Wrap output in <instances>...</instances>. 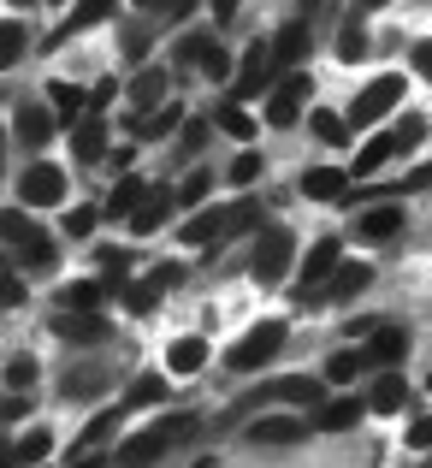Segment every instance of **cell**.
Returning <instances> with one entry per match:
<instances>
[{
  "mask_svg": "<svg viewBox=\"0 0 432 468\" xmlns=\"http://www.w3.org/2000/svg\"><path fill=\"white\" fill-rule=\"evenodd\" d=\"M279 344H285V326H279V320H261V326H249L226 350V367H231V374H255V367H267L279 356Z\"/></svg>",
  "mask_w": 432,
  "mask_h": 468,
  "instance_id": "cell-1",
  "label": "cell"
},
{
  "mask_svg": "<svg viewBox=\"0 0 432 468\" xmlns=\"http://www.w3.org/2000/svg\"><path fill=\"white\" fill-rule=\"evenodd\" d=\"M397 101H403V78H397V71H385V78H374V83H367V90L350 101V125H374V119H385Z\"/></svg>",
  "mask_w": 432,
  "mask_h": 468,
  "instance_id": "cell-2",
  "label": "cell"
},
{
  "mask_svg": "<svg viewBox=\"0 0 432 468\" xmlns=\"http://www.w3.org/2000/svg\"><path fill=\"white\" fill-rule=\"evenodd\" d=\"M367 285H374V267H367V261H338V267L326 273V285L308 291L302 303H320V297H326V303H355Z\"/></svg>",
  "mask_w": 432,
  "mask_h": 468,
  "instance_id": "cell-3",
  "label": "cell"
},
{
  "mask_svg": "<svg viewBox=\"0 0 432 468\" xmlns=\"http://www.w3.org/2000/svg\"><path fill=\"white\" fill-rule=\"evenodd\" d=\"M285 267H290V231L267 226L261 243H255V255H249V273L261 279V285H273V279H285Z\"/></svg>",
  "mask_w": 432,
  "mask_h": 468,
  "instance_id": "cell-4",
  "label": "cell"
},
{
  "mask_svg": "<svg viewBox=\"0 0 432 468\" xmlns=\"http://www.w3.org/2000/svg\"><path fill=\"white\" fill-rule=\"evenodd\" d=\"M59 196H66V172L47 166V160H36V166L18 178V202L24 207H54Z\"/></svg>",
  "mask_w": 432,
  "mask_h": 468,
  "instance_id": "cell-5",
  "label": "cell"
},
{
  "mask_svg": "<svg viewBox=\"0 0 432 468\" xmlns=\"http://www.w3.org/2000/svg\"><path fill=\"white\" fill-rule=\"evenodd\" d=\"M314 95V83H308V71H296L285 78L273 95H267V125H296V113H302V101Z\"/></svg>",
  "mask_w": 432,
  "mask_h": 468,
  "instance_id": "cell-6",
  "label": "cell"
},
{
  "mask_svg": "<svg viewBox=\"0 0 432 468\" xmlns=\"http://www.w3.org/2000/svg\"><path fill=\"white\" fill-rule=\"evenodd\" d=\"M54 332L66 344H101L107 338V320L95 314V309H66V314H54Z\"/></svg>",
  "mask_w": 432,
  "mask_h": 468,
  "instance_id": "cell-7",
  "label": "cell"
},
{
  "mask_svg": "<svg viewBox=\"0 0 432 468\" xmlns=\"http://www.w3.org/2000/svg\"><path fill=\"white\" fill-rule=\"evenodd\" d=\"M403 231V207L397 202H379V207H367L362 219H355V238L362 243H385V238H397Z\"/></svg>",
  "mask_w": 432,
  "mask_h": 468,
  "instance_id": "cell-8",
  "label": "cell"
},
{
  "mask_svg": "<svg viewBox=\"0 0 432 468\" xmlns=\"http://www.w3.org/2000/svg\"><path fill=\"white\" fill-rule=\"evenodd\" d=\"M119 291H125V279H83V285H66V309H95L101 314V303L107 297H119Z\"/></svg>",
  "mask_w": 432,
  "mask_h": 468,
  "instance_id": "cell-9",
  "label": "cell"
},
{
  "mask_svg": "<svg viewBox=\"0 0 432 468\" xmlns=\"http://www.w3.org/2000/svg\"><path fill=\"white\" fill-rule=\"evenodd\" d=\"M267 83H273V48L255 42L249 54H243V78H237V95H261Z\"/></svg>",
  "mask_w": 432,
  "mask_h": 468,
  "instance_id": "cell-10",
  "label": "cell"
},
{
  "mask_svg": "<svg viewBox=\"0 0 432 468\" xmlns=\"http://www.w3.org/2000/svg\"><path fill=\"white\" fill-rule=\"evenodd\" d=\"M343 190H350V178H343L338 166H308L302 172V196L308 202H343Z\"/></svg>",
  "mask_w": 432,
  "mask_h": 468,
  "instance_id": "cell-11",
  "label": "cell"
},
{
  "mask_svg": "<svg viewBox=\"0 0 432 468\" xmlns=\"http://www.w3.org/2000/svg\"><path fill=\"white\" fill-rule=\"evenodd\" d=\"M403 350H409L403 326H374V332H367V367H391V362H403Z\"/></svg>",
  "mask_w": 432,
  "mask_h": 468,
  "instance_id": "cell-12",
  "label": "cell"
},
{
  "mask_svg": "<svg viewBox=\"0 0 432 468\" xmlns=\"http://www.w3.org/2000/svg\"><path fill=\"white\" fill-rule=\"evenodd\" d=\"M332 267H338V238H320L314 250L302 255V297H308L314 285H326V273H332Z\"/></svg>",
  "mask_w": 432,
  "mask_h": 468,
  "instance_id": "cell-13",
  "label": "cell"
},
{
  "mask_svg": "<svg viewBox=\"0 0 432 468\" xmlns=\"http://www.w3.org/2000/svg\"><path fill=\"white\" fill-rule=\"evenodd\" d=\"M71 154H78L83 166H95V160L107 154V125H101V113H90L78 131H71Z\"/></svg>",
  "mask_w": 432,
  "mask_h": 468,
  "instance_id": "cell-14",
  "label": "cell"
},
{
  "mask_svg": "<svg viewBox=\"0 0 432 468\" xmlns=\"http://www.w3.org/2000/svg\"><path fill=\"white\" fill-rule=\"evenodd\" d=\"M362 415H367V403H362V398H338V403H320L314 427H320V433H343V427H355Z\"/></svg>",
  "mask_w": 432,
  "mask_h": 468,
  "instance_id": "cell-15",
  "label": "cell"
},
{
  "mask_svg": "<svg viewBox=\"0 0 432 468\" xmlns=\"http://www.w3.org/2000/svg\"><path fill=\"white\" fill-rule=\"evenodd\" d=\"M302 433H308V427L296 421V415H267V421H255V427H249L255 445H296Z\"/></svg>",
  "mask_w": 432,
  "mask_h": 468,
  "instance_id": "cell-16",
  "label": "cell"
},
{
  "mask_svg": "<svg viewBox=\"0 0 432 468\" xmlns=\"http://www.w3.org/2000/svg\"><path fill=\"white\" fill-rule=\"evenodd\" d=\"M54 119L59 113H47V107H18V143L24 149H42V143L54 137Z\"/></svg>",
  "mask_w": 432,
  "mask_h": 468,
  "instance_id": "cell-17",
  "label": "cell"
},
{
  "mask_svg": "<svg viewBox=\"0 0 432 468\" xmlns=\"http://www.w3.org/2000/svg\"><path fill=\"white\" fill-rule=\"evenodd\" d=\"M166 445H172V427H154V433H137V439H125V445H119V463H154Z\"/></svg>",
  "mask_w": 432,
  "mask_h": 468,
  "instance_id": "cell-18",
  "label": "cell"
},
{
  "mask_svg": "<svg viewBox=\"0 0 432 468\" xmlns=\"http://www.w3.org/2000/svg\"><path fill=\"white\" fill-rule=\"evenodd\" d=\"M273 59H279V66H302V59H308V24H285V30H279L273 36Z\"/></svg>",
  "mask_w": 432,
  "mask_h": 468,
  "instance_id": "cell-19",
  "label": "cell"
},
{
  "mask_svg": "<svg viewBox=\"0 0 432 468\" xmlns=\"http://www.w3.org/2000/svg\"><path fill=\"white\" fill-rule=\"evenodd\" d=\"M113 6H119V0H78V6L66 12V30H59V36H78V30H90V24H107Z\"/></svg>",
  "mask_w": 432,
  "mask_h": 468,
  "instance_id": "cell-20",
  "label": "cell"
},
{
  "mask_svg": "<svg viewBox=\"0 0 432 468\" xmlns=\"http://www.w3.org/2000/svg\"><path fill=\"white\" fill-rule=\"evenodd\" d=\"M142 196H148V184H142V178H119V190L107 196L101 214H107V219H125V214H137V207H142Z\"/></svg>",
  "mask_w": 432,
  "mask_h": 468,
  "instance_id": "cell-21",
  "label": "cell"
},
{
  "mask_svg": "<svg viewBox=\"0 0 432 468\" xmlns=\"http://www.w3.org/2000/svg\"><path fill=\"white\" fill-rule=\"evenodd\" d=\"M403 403H409V386H403L397 374H385V379H374V398H367V410H379V415H397Z\"/></svg>",
  "mask_w": 432,
  "mask_h": 468,
  "instance_id": "cell-22",
  "label": "cell"
},
{
  "mask_svg": "<svg viewBox=\"0 0 432 468\" xmlns=\"http://www.w3.org/2000/svg\"><path fill=\"white\" fill-rule=\"evenodd\" d=\"M172 196H178V190H148V196H142V207L131 214V226H137V231H154L160 219L172 214Z\"/></svg>",
  "mask_w": 432,
  "mask_h": 468,
  "instance_id": "cell-23",
  "label": "cell"
},
{
  "mask_svg": "<svg viewBox=\"0 0 432 468\" xmlns=\"http://www.w3.org/2000/svg\"><path fill=\"white\" fill-rule=\"evenodd\" d=\"M219 238H226V207H207L184 226V243H219Z\"/></svg>",
  "mask_w": 432,
  "mask_h": 468,
  "instance_id": "cell-24",
  "label": "cell"
},
{
  "mask_svg": "<svg viewBox=\"0 0 432 468\" xmlns=\"http://www.w3.org/2000/svg\"><path fill=\"white\" fill-rule=\"evenodd\" d=\"M131 101H137L142 113H148V107H154V101H166V71H160V66L137 71V83H131Z\"/></svg>",
  "mask_w": 432,
  "mask_h": 468,
  "instance_id": "cell-25",
  "label": "cell"
},
{
  "mask_svg": "<svg viewBox=\"0 0 432 468\" xmlns=\"http://www.w3.org/2000/svg\"><path fill=\"white\" fill-rule=\"evenodd\" d=\"M202 362H207V344H202V338H178V344L166 350V367H172V374H195Z\"/></svg>",
  "mask_w": 432,
  "mask_h": 468,
  "instance_id": "cell-26",
  "label": "cell"
},
{
  "mask_svg": "<svg viewBox=\"0 0 432 468\" xmlns=\"http://www.w3.org/2000/svg\"><path fill=\"white\" fill-rule=\"evenodd\" d=\"M397 149H403V143H397V137H374V143H367V149H362V154H355V172H362V178H374V172H379V166H385V160H391V154H397Z\"/></svg>",
  "mask_w": 432,
  "mask_h": 468,
  "instance_id": "cell-27",
  "label": "cell"
},
{
  "mask_svg": "<svg viewBox=\"0 0 432 468\" xmlns=\"http://www.w3.org/2000/svg\"><path fill=\"white\" fill-rule=\"evenodd\" d=\"M24 42H30V30H24L18 18H6V24H0V71L24 59Z\"/></svg>",
  "mask_w": 432,
  "mask_h": 468,
  "instance_id": "cell-28",
  "label": "cell"
},
{
  "mask_svg": "<svg viewBox=\"0 0 432 468\" xmlns=\"http://www.w3.org/2000/svg\"><path fill=\"white\" fill-rule=\"evenodd\" d=\"M0 238H6V243H18V250H24V243H36L42 231L30 226V214H24V207H6V214H0Z\"/></svg>",
  "mask_w": 432,
  "mask_h": 468,
  "instance_id": "cell-29",
  "label": "cell"
},
{
  "mask_svg": "<svg viewBox=\"0 0 432 468\" xmlns=\"http://www.w3.org/2000/svg\"><path fill=\"white\" fill-rule=\"evenodd\" d=\"M47 95H54V113L59 119H78L83 107H90V90H78V83H54Z\"/></svg>",
  "mask_w": 432,
  "mask_h": 468,
  "instance_id": "cell-30",
  "label": "cell"
},
{
  "mask_svg": "<svg viewBox=\"0 0 432 468\" xmlns=\"http://www.w3.org/2000/svg\"><path fill=\"white\" fill-rule=\"evenodd\" d=\"M219 125H226L231 137H243V143L255 137V113H249V107H237V101H226V107H219Z\"/></svg>",
  "mask_w": 432,
  "mask_h": 468,
  "instance_id": "cell-31",
  "label": "cell"
},
{
  "mask_svg": "<svg viewBox=\"0 0 432 468\" xmlns=\"http://www.w3.org/2000/svg\"><path fill=\"white\" fill-rule=\"evenodd\" d=\"M36 374H42V367H36V356H6V386L12 391H30Z\"/></svg>",
  "mask_w": 432,
  "mask_h": 468,
  "instance_id": "cell-32",
  "label": "cell"
},
{
  "mask_svg": "<svg viewBox=\"0 0 432 468\" xmlns=\"http://www.w3.org/2000/svg\"><path fill=\"white\" fill-rule=\"evenodd\" d=\"M338 59L343 66H355V59H367V36H362V24H343V36H338Z\"/></svg>",
  "mask_w": 432,
  "mask_h": 468,
  "instance_id": "cell-33",
  "label": "cell"
},
{
  "mask_svg": "<svg viewBox=\"0 0 432 468\" xmlns=\"http://www.w3.org/2000/svg\"><path fill=\"white\" fill-rule=\"evenodd\" d=\"M362 367H367V356H362V350H338V356L326 362V379H338V386H343V379H355Z\"/></svg>",
  "mask_w": 432,
  "mask_h": 468,
  "instance_id": "cell-34",
  "label": "cell"
},
{
  "mask_svg": "<svg viewBox=\"0 0 432 468\" xmlns=\"http://www.w3.org/2000/svg\"><path fill=\"white\" fill-rule=\"evenodd\" d=\"M267 398H285V403H320V379H285V386H273Z\"/></svg>",
  "mask_w": 432,
  "mask_h": 468,
  "instance_id": "cell-35",
  "label": "cell"
},
{
  "mask_svg": "<svg viewBox=\"0 0 432 468\" xmlns=\"http://www.w3.org/2000/svg\"><path fill=\"white\" fill-rule=\"evenodd\" d=\"M308 131H314L320 143H343V137H350V119H338V113H314V119H308Z\"/></svg>",
  "mask_w": 432,
  "mask_h": 468,
  "instance_id": "cell-36",
  "label": "cell"
},
{
  "mask_svg": "<svg viewBox=\"0 0 432 468\" xmlns=\"http://www.w3.org/2000/svg\"><path fill=\"white\" fill-rule=\"evenodd\" d=\"M160 398H166V379H154V374H142L137 379V386H131V410H142V403H160Z\"/></svg>",
  "mask_w": 432,
  "mask_h": 468,
  "instance_id": "cell-37",
  "label": "cell"
},
{
  "mask_svg": "<svg viewBox=\"0 0 432 468\" xmlns=\"http://www.w3.org/2000/svg\"><path fill=\"white\" fill-rule=\"evenodd\" d=\"M119 297H125V309H131V314H148V309L160 303V291H154V285H125Z\"/></svg>",
  "mask_w": 432,
  "mask_h": 468,
  "instance_id": "cell-38",
  "label": "cell"
},
{
  "mask_svg": "<svg viewBox=\"0 0 432 468\" xmlns=\"http://www.w3.org/2000/svg\"><path fill=\"white\" fill-rule=\"evenodd\" d=\"M95 226H101V207H71V214H66V231H71V238H90Z\"/></svg>",
  "mask_w": 432,
  "mask_h": 468,
  "instance_id": "cell-39",
  "label": "cell"
},
{
  "mask_svg": "<svg viewBox=\"0 0 432 468\" xmlns=\"http://www.w3.org/2000/svg\"><path fill=\"white\" fill-rule=\"evenodd\" d=\"M131 131H148V137H166V131H178V107H160L154 119H137Z\"/></svg>",
  "mask_w": 432,
  "mask_h": 468,
  "instance_id": "cell-40",
  "label": "cell"
},
{
  "mask_svg": "<svg viewBox=\"0 0 432 468\" xmlns=\"http://www.w3.org/2000/svg\"><path fill=\"white\" fill-rule=\"evenodd\" d=\"M42 457H47V433H30L12 445V463H42Z\"/></svg>",
  "mask_w": 432,
  "mask_h": 468,
  "instance_id": "cell-41",
  "label": "cell"
},
{
  "mask_svg": "<svg viewBox=\"0 0 432 468\" xmlns=\"http://www.w3.org/2000/svg\"><path fill=\"white\" fill-rule=\"evenodd\" d=\"M24 267H36V273H42V267H54V243H47V238H36V243H24Z\"/></svg>",
  "mask_w": 432,
  "mask_h": 468,
  "instance_id": "cell-42",
  "label": "cell"
},
{
  "mask_svg": "<svg viewBox=\"0 0 432 468\" xmlns=\"http://www.w3.org/2000/svg\"><path fill=\"white\" fill-rule=\"evenodd\" d=\"M255 178H261V154L243 149L237 160H231V184H255Z\"/></svg>",
  "mask_w": 432,
  "mask_h": 468,
  "instance_id": "cell-43",
  "label": "cell"
},
{
  "mask_svg": "<svg viewBox=\"0 0 432 468\" xmlns=\"http://www.w3.org/2000/svg\"><path fill=\"white\" fill-rule=\"evenodd\" d=\"M255 219H261V207H255V202H237V207H226V231H249Z\"/></svg>",
  "mask_w": 432,
  "mask_h": 468,
  "instance_id": "cell-44",
  "label": "cell"
},
{
  "mask_svg": "<svg viewBox=\"0 0 432 468\" xmlns=\"http://www.w3.org/2000/svg\"><path fill=\"white\" fill-rule=\"evenodd\" d=\"M207 184H214V178H207V172H190V178L178 184V202H190V207H195V202H202V196H207Z\"/></svg>",
  "mask_w": 432,
  "mask_h": 468,
  "instance_id": "cell-45",
  "label": "cell"
},
{
  "mask_svg": "<svg viewBox=\"0 0 432 468\" xmlns=\"http://www.w3.org/2000/svg\"><path fill=\"white\" fill-rule=\"evenodd\" d=\"M148 285H154V291H172V285H184V267H178V261L154 267V273H148Z\"/></svg>",
  "mask_w": 432,
  "mask_h": 468,
  "instance_id": "cell-46",
  "label": "cell"
},
{
  "mask_svg": "<svg viewBox=\"0 0 432 468\" xmlns=\"http://www.w3.org/2000/svg\"><path fill=\"white\" fill-rule=\"evenodd\" d=\"M421 137H427V119H421V113H409V119L397 125V143L409 149V143H421Z\"/></svg>",
  "mask_w": 432,
  "mask_h": 468,
  "instance_id": "cell-47",
  "label": "cell"
},
{
  "mask_svg": "<svg viewBox=\"0 0 432 468\" xmlns=\"http://www.w3.org/2000/svg\"><path fill=\"white\" fill-rule=\"evenodd\" d=\"M18 303H24V285L12 273H0V309H18Z\"/></svg>",
  "mask_w": 432,
  "mask_h": 468,
  "instance_id": "cell-48",
  "label": "cell"
},
{
  "mask_svg": "<svg viewBox=\"0 0 432 468\" xmlns=\"http://www.w3.org/2000/svg\"><path fill=\"white\" fill-rule=\"evenodd\" d=\"M409 445L415 451H432V415H421V421L409 427Z\"/></svg>",
  "mask_w": 432,
  "mask_h": 468,
  "instance_id": "cell-49",
  "label": "cell"
},
{
  "mask_svg": "<svg viewBox=\"0 0 432 468\" xmlns=\"http://www.w3.org/2000/svg\"><path fill=\"white\" fill-rule=\"evenodd\" d=\"M101 267H107V273H113V279H125L131 255H125V250H101Z\"/></svg>",
  "mask_w": 432,
  "mask_h": 468,
  "instance_id": "cell-50",
  "label": "cell"
},
{
  "mask_svg": "<svg viewBox=\"0 0 432 468\" xmlns=\"http://www.w3.org/2000/svg\"><path fill=\"white\" fill-rule=\"evenodd\" d=\"M403 190H432V160H427V166H415L409 178H403Z\"/></svg>",
  "mask_w": 432,
  "mask_h": 468,
  "instance_id": "cell-51",
  "label": "cell"
},
{
  "mask_svg": "<svg viewBox=\"0 0 432 468\" xmlns=\"http://www.w3.org/2000/svg\"><path fill=\"white\" fill-rule=\"evenodd\" d=\"M24 415H30V403H24V398H6V403H0V421H24Z\"/></svg>",
  "mask_w": 432,
  "mask_h": 468,
  "instance_id": "cell-52",
  "label": "cell"
},
{
  "mask_svg": "<svg viewBox=\"0 0 432 468\" xmlns=\"http://www.w3.org/2000/svg\"><path fill=\"white\" fill-rule=\"evenodd\" d=\"M113 95H119V90H113V83H107V78H101V90H90V113H101V107H107V101H113Z\"/></svg>",
  "mask_w": 432,
  "mask_h": 468,
  "instance_id": "cell-53",
  "label": "cell"
},
{
  "mask_svg": "<svg viewBox=\"0 0 432 468\" xmlns=\"http://www.w3.org/2000/svg\"><path fill=\"white\" fill-rule=\"evenodd\" d=\"M415 71H421V78H432V42L415 48Z\"/></svg>",
  "mask_w": 432,
  "mask_h": 468,
  "instance_id": "cell-54",
  "label": "cell"
},
{
  "mask_svg": "<svg viewBox=\"0 0 432 468\" xmlns=\"http://www.w3.org/2000/svg\"><path fill=\"white\" fill-rule=\"evenodd\" d=\"M202 137H207V125H202V119H190V125H184V143H190V149H202Z\"/></svg>",
  "mask_w": 432,
  "mask_h": 468,
  "instance_id": "cell-55",
  "label": "cell"
},
{
  "mask_svg": "<svg viewBox=\"0 0 432 468\" xmlns=\"http://www.w3.org/2000/svg\"><path fill=\"white\" fill-rule=\"evenodd\" d=\"M214 18H219V24H231V18H237V0H214Z\"/></svg>",
  "mask_w": 432,
  "mask_h": 468,
  "instance_id": "cell-56",
  "label": "cell"
},
{
  "mask_svg": "<svg viewBox=\"0 0 432 468\" xmlns=\"http://www.w3.org/2000/svg\"><path fill=\"white\" fill-rule=\"evenodd\" d=\"M190 6H195V0H172L166 12H172V18H184V12H190Z\"/></svg>",
  "mask_w": 432,
  "mask_h": 468,
  "instance_id": "cell-57",
  "label": "cell"
},
{
  "mask_svg": "<svg viewBox=\"0 0 432 468\" xmlns=\"http://www.w3.org/2000/svg\"><path fill=\"white\" fill-rule=\"evenodd\" d=\"M379 6H385V0H355V12H379Z\"/></svg>",
  "mask_w": 432,
  "mask_h": 468,
  "instance_id": "cell-58",
  "label": "cell"
},
{
  "mask_svg": "<svg viewBox=\"0 0 432 468\" xmlns=\"http://www.w3.org/2000/svg\"><path fill=\"white\" fill-rule=\"evenodd\" d=\"M137 6H142V12H160V6H172V0H137Z\"/></svg>",
  "mask_w": 432,
  "mask_h": 468,
  "instance_id": "cell-59",
  "label": "cell"
},
{
  "mask_svg": "<svg viewBox=\"0 0 432 468\" xmlns=\"http://www.w3.org/2000/svg\"><path fill=\"white\" fill-rule=\"evenodd\" d=\"M6 457H12V451H6V439H0V463H6Z\"/></svg>",
  "mask_w": 432,
  "mask_h": 468,
  "instance_id": "cell-60",
  "label": "cell"
},
{
  "mask_svg": "<svg viewBox=\"0 0 432 468\" xmlns=\"http://www.w3.org/2000/svg\"><path fill=\"white\" fill-rule=\"evenodd\" d=\"M12 6H36V0H12Z\"/></svg>",
  "mask_w": 432,
  "mask_h": 468,
  "instance_id": "cell-61",
  "label": "cell"
},
{
  "mask_svg": "<svg viewBox=\"0 0 432 468\" xmlns=\"http://www.w3.org/2000/svg\"><path fill=\"white\" fill-rule=\"evenodd\" d=\"M0 267H6V250H0Z\"/></svg>",
  "mask_w": 432,
  "mask_h": 468,
  "instance_id": "cell-62",
  "label": "cell"
},
{
  "mask_svg": "<svg viewBox=\"0 0 432 468\" xmlns=\"http://www.w3.org/2000/svg\"><path fill=\"white\" fill-rule=\"evenodd\" d=\"M54 6H66V0H54Z\"/></svg>",
  "mask_w": 432,
  "mask_h": 468,
  "instance_id": "cell-63",
  "label": "cell"
},
{
  "mask_svg": "<svg viewBox=\"0 0 432 468\" xmlns=\"http://www.w3.org/2000/svg\"><path fill=\"white\" fill-rule=\"evenodd\" d=\"M427 386H432V379H427Z\"/></svg>",
  "mask_w": 432,
  "mask_h": 468,
  "instance_id": "cell-64",
  "label": "cell"
}]
</instances>
